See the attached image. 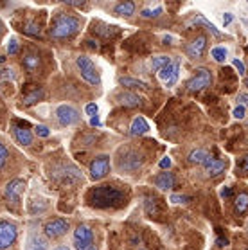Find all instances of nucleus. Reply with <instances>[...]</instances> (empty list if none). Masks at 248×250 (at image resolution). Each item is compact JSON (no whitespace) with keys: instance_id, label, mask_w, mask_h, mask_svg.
<instances>
[{"instance_id":"obj_51","label":"nucleus","mask_w":248,"mask_h":250,"mask_svg":"<svg viewBox=\"0 0 248 250\" xmlns=\"http://www.w3.org/2000/svg\"><path fill=\"white\" fill-rule=\"evenodd\" d=\"M247 250H248V249H247Z\"/></svg>"},{"instance_id":"obj_38","label":"nucleus","mask_w":248,"mask_h":250,"mask_svg":"<svg viewBox=\"0 0 248 250\" xmlns=\"http://www.w3.org/2000/svg\"><path fill=\"white\" fill-rule=\"evenodd\" d=\"M85 110H86V114L90 115V119H92V117H96V115H97V110H99V108H97L96 103H90V104H86Z\"/></svg>"},{"instance_id":"obj_24","label":"nucleus","mask_w":248,"mask_h":250,"mask_svg":"<svg viewBox=\"0 0 248 250\" xmlns=\"http://www.w3.org/2000/svg\"><path fill=\"white\" fill-rule=\"evenodd\" d=\"M115 15H119V17H131L133 13H135V4L133 2H121V4H117L115 6Z\"/></svg>"},{"instance_id":"obj_31","label":"nucleus","mask_w":248,"mask_h":250,"mask_svg":"<svg viewBox=\"0 0 248 250\" xmlns=\"http://www.w3.org/2000/svg\"><path fill=\"white\" fill-rule=\"evenodd\" d=\"M23 33L25 34H33V36H40L41 34V31H40V25H36V23H27L25 27H23Z\"/></svg>"},{"instance_id":"obj_19","label":"nucleus","mask_w":248,"mask_h":250,"mask_svg":"<svg viewBox=\"0 0 248 250\" xmlns=\"http://www.w3.org/2000/svg\"><path fill=\"white\" fill-rule=\"evenodd\" d=\"M209 159H210L209 151H207V149H202V148L192 149L191 153H189V157H187V160H189L191 164H200V166H205Z\"/></svg>"},{"instance_id":"obj_34","label":"nucleus","mask_w":248,"mask_h":250,"mask_svg":"<svg viewBox=\"0 0 248 250\" xmlns=\"http://www.w3.org/2000/svg\"><path fill=\"white\" fill-rule=\"evenodd\" d=\"M7 157H9V153H7V149H6V146L0 142V169L6 166V162H7Z\"/></svg>"},{"instance_id":"obj_37","label":"nucleus","mask_w":248,"mask_h":250,"mask_svg":"<svg viewBox=\"0 0 248 250\" xmlns=\"http://www.w3.org/2000/svg\"><path fill=\"white\" fill-rule=\"evenodd\" d=\"M34 130H36V133H38L40 137H49V135H51L49 128H47V126H43V125H38L36 128H34Z\"/></svg>"},{"instance_id":"obj_48","label":"nucleus","mask_w":248,"mask_h":250,"mask_svg":"<svg viewBox=\"0 0 248 250\" xmlns=\"http://www.w3.org/2000/svg\"><path fill=\"white\" fill-rule=\"evenodd\" d=\"M245 85H247V86H248V78H245Z\"/></svg>"},{"instance_id":"obj_40","label":"nucleus","mask_w":248,"mask_h":250,"mask_svg":"<svg viewBox=\"0 0 248 250\" xmlns=\"http://www.w3.org/2000/svg\"><path fill=\"white\" fill-rule=\"evenodd\" d=\"M237 101H239V104H241V106H245V108H247V106H248V94H239V96H237Z\"/></svg>"},{"instance_id":"obj_12","label":"nucleus","mask_w":248,"mask_h":250,"mask_svg":"<svg viewBox=\"0 0 248 250\" xmlns=\"http://www.w3.org/2000/svg\"><path fill=\"white\" fill-rule=\"evenodd\" d=\"M205 49H207V36H205V34H200V36H196V38L187 45L186 52H187V56L192 58V60H200V58L205 54Z\"/></svg>"},{"instance_id":"obj_14","label":"nucleus","mask_w":248,"mask_h":250,"mask_svg":"<svg viewBox=\"0 0 248 250\" xmlns=\"http://www.w3.org/2000/svg\"><path fill=\"white\" fill-rule=\"evenodd\" d=\"M225 167H227V160H223V159H212V157L207 160V164L203 166V169H205V175H207V176H218V175H221V173L225 171Z\"/></svg>"},{"instance_id":"obj_46","label":"nucleus","mask_w":248,"mask_h":250,"mask_svg":"<svg viewBox=\"0 0 248 250\" xmlns=\"http://www.w3.org/2000/svg\"><path fill=\"white\" fill-rule=\"evenodd\" d=\"M230 194H232L230 189H223V193H221V196H230Z\"/></svg>"},{"instance_id":"obj_21","label":"nucleus","mask_w":248,"mask_h":250,"mask_svg":"<svg viewBox=\"0 0 248 250\" xmlns=\"http://www.w3.org/2000/svg\"><path fill=\"white\" fill-rule=\"evenodd\" d=\"M147 131H149V125L146 123V119H144V117H135L133 123H131V126H130L131 135L133 137L144 135V133H147Z\"/></svg>"},{"instance_id":"obj_10","label":"nucleus","mask_w":248,"mask_h":250,"mask_svg":"<svg viewBox=\"0 0 248 250\" xmlns=\"http://www.w3.org/2000/svg\"><path fill=\"white\" fill-rule=\"evenodd\" d=\"M178 72H180V63L171 62L167 67L158 70V80L162 81L165 86H175L176 81H178Z\"/></svg>"},{"instance_id":"obj_1","label":"nucleus","mask_w":248,"mask_h":250,"mask_svg":"<svg viewBox=\"0 0 248 250\" xmlns=\"http://www.w3.org/2000/svg\"><path fill=\"white\" fill-rule=\"evenodd\" d=\"M88 202L97 209H110V207H119L124 202V191L117 186L103 184L97 186L88 193Z\"/></svg>"},{"instance_id":"obj_32","label":"nucleus","mask_w":248,"mask_h":250,"mask_svg":"<svg viewBox=\"0 0 248 250\" xmlns=\"http://www.w3.org/2000/svg\"><path fill=\"white\" fill-rule=\"evenodd\" d=\"M158 15H162V7L160 6L153 7V9H144V11H142V17L144 18H155V17H158Z\"/></svg>"},{"instance_id":"obj_13","label":"nucleus","mask_w":248,"mask_h":250,"mask_svg":"<svg viewBox=\"0 0 248 250\" xmlns=\"http://www.w3.org/2000/svg\"><path fill=\"white\" fill-rule=\"evenodd\" d=\"M52 178L54 180H60V182L63 184H74L78 182L79 178H81V173H79L74 166H67V167H62L60 171H54V173H51Z\"/></svg>"},{"instance_id":"obj_36","label":"nucleus","mask_w":248,"mask_h":250,"mask_svg":"<svg viewBox=\"0 0 248 250\" xmlns=\"http://www.w3.org/2000/svg\"><path fill=\"white\" fill-rule=\"evenodd\" d=\"M74 245H76V250H97L94 243H79V241H76Z\"/></svg>"},{"instance_id":"obj_42","label":"nucleus","mask_w":248,"mask_h":250,"mask_svg":"<svg viewBox=\"0 0 248 250\" xmlns=\"http://www.w3.org/2000/svg\"><path fill=\"white\" fill-rule=\"evenodd\" d=\"M160 167H162V169H169V167H171V159H169V157H165L164 160H160Z\"/></svg>"},{"instance_id":"obj_41","label":"nucleus","mask_w":248,"mask_h":250,"mask_svg":"<svg viewBox=\"0 0 248 250\" xmlns=\"http://www.w3.org/2000/svg\"><path fill=\"white\" fill-rule=\"evenodd\" d=\"M234 67L239 70V74H245V70H247V68H245V63H243L241 60H234Z\"/></svg>"},{"instance_id":"obj_11","label":"nucleus","mask_w":248,"mask_h":250,"mask_svg":"<svg viewBox=\"0 0 248 250\" xmlns=\"http://www.w3.org/2000/svg\"><path fill=\"white\" fill-rule=\"evenodd\" d=\"M68 230V222L65 218H54L51 222L45 223V227H43V232H45L47 238H60L63 234Z\"/></svg>"},{"instance_id":"obj_4","label":"nucleus","mask_w":248,"mask_h":250,"mask_svg":"<svg viewBox=\"0 0 248 250\" xmlns=\"http://www.w3.org/2000/svg\"><path fill=\"white\" fill-rule=\"evenodd\" d=\"M76 63H78V68H79V72H81V78H83L86 83H90V85H94V86L101 85L99 70H97V67L94 65V62H92L90 58L79 56L78 60H76Z\"/></svg>"},{"instance_id":"obj_43","label":"nucleus","mask_w":248,"mask_h":250,"mask_svg":"<svg viewBox=\"0 0 248 250\" xmlns=\"http://www.w3.org/2000/svg\"><path fill=\"white\" fill-rule=\"evenodd\" d=\"M232 20H234V17H232L230 13H225V17H223V23H225V25H228Z\"/></svg>"},{"instance_id":"obj_25","label":"nucleus","mask_w":248,"mask_h":250,"mask_svg":"<svg viewBox=\"0 0 248 250\" xmlns=\"http://www.w3.org/2000/svg\"><path fill=\"white\" fill-rule=\"evenodd\" d=\"M119 83L123 86H128V88H141V90H146L147 88V83H144V81H141V80H135V78H119Z\"/></svg>"},{"instance_id":"obj_17","label":"nucleus","mask_w":248,"mask_h":250,"mask_svg":"<svg viewBox=\"0 0 248 250\" xmlns=\"http://www.w3.org/2000/svg\"><path fill=\"white\" fill-rule=\"evenodd\" d=\"M117 99L121 104L128 106V108H135V106H141L142 104V99L137 94H133V92H123V94L117 96Z\"/></svg>"},{"instance_id":"obj_27","label":"nucleus","mask_w":248,"mask_h":250,"mask_svg":"<svg viewBox=\"0 0 248 250\" xmlns=\"http://www.w3.org/2000/svg\"><path fill=\"white\" fill-rule=\"evenodd\" d=\"M192 22H194V23H203V25H205V27L209 29L210 33L214 34L216 38H221V33H220V31H218V29H216V25H214V23H210L209 20H205V18H203L202 15H196V17H194V20H192Z\"/></svg>"},{"instance_id":"obj_5","label":"nucleus","mask_w":248,"mask_h":250,"mask_svg":"<svg viewBox=\"0 0 248 250\" xmlns=\"http://www.w3.org/2000/svg\"><path fill=\"white\" fill-rule=\"evenodd\" d=\"M212 83V72H210L209 68H198L196 74L192 76L189 83H187V90L189 92H200L203 88H207V86Z\"/></svg>"},{"instance_id":"obj_50","label":"nucleus","mask_w":248,"mask_h":250,"mask_svg":"<svg viewBox=\"0 0 248 250\" xmlns=\"http://www.w3.org/2000/svg\"><path fill=\"white\" fill-rule=\"evenodd\" d=\"M247 125H248V123H247Z\"/></svg>"},{"instance_id":"obj_47","label":"nucleus","mask_w":248,"mask_h":250,"mask_svg":"<svg viewBox=\"0 0 248 250\" xmlns=\"http://www.w3.org/2000/svg\"><path fill=\"white\" fill-rule=\"evenodd\" d=\"M52 250H70V249L65 247V245H60V247H56V249H52Z\"/></svg>"},{"instance_id":"obj_2","label":"nucleus","mask_w":248,"mask_h":250,"mask_svg":"<svg viewBox=\"0 0 248 250\" xmlns=\"http://www.w3.org/2000/svg\"><path fill=\"white\" fill-rule=\"evenodd\" d=\"M79 29V20L72 15H67V13H60L54 17L51 23V29L49 33L54 40H67L70 36L78 33Z\"/></svg>"},{"instance_id":"obj_35","label":"nucleus","mask_w":248,"mask_h":250,"mask_svg":"<svg viewBox=\"0 0 248 250\" xmlns=\"http://www.w3.org/2000/svg\"><path fill=\"white\" fill-rule=\"evenodd\" d=\"M232 114H234V117H236V119H243V117L247 115V108H245V106H241V104H237Z\"/></svg>"},{"instance_id":"obj_23","label":"nucleus","mask_w":248,"mask_h":250,"mask_svg":"<svg viewBox=\"0 0 248 250\" xmlns=\"http://www.w3.org/2000/svg\"><path fill=\"white\" fill-rule=\"evenodd\" d=\"M23 68L29 70V72H34V70H38L40 67V56L36 52H27L25 56H23Z\"/></svg>"},{"instance_id":"obj_15","label":"nucleus","mask_w":248,"mask_h":250,"mask_svg":"<svg viewBox=\"0 0 248 250\" xmlns=\"http://www.w3.org/2000/svg\"><path fill=\"white\" fill-rule=\"evenodd\" d=\"M74 241L79 243H94V230L88 225H78L74 230Z\"/></svg>"},{"instance_id":"obj_45","label":"nucleus","mask_w":248,"mask_h":250,"mask_svg":"<svg viewBox=\"0 0 248 250\" xmlns=\"http://www.w3.org/2000/svg\"><path fill=\"white\" fill-rule=\"evenodd\" d=\"M86 43H88V47H92V49H97V47H99L97 45V42H94V40H88Z\"/></svg>"},{"instance_id":"obj_44","label":"nucleus","mask_w":248,"mask_h":250,"mask_svg":"<svg viewBox=\"0 0 248 250\" xmlns=\"http://www.w3.org/2000/svg\"><path fill=\"white\" fill-rule=\"evenodd\" d=\"M90 125H92V126H99V125H101V123H99V119H97V115L90 119Z\"/></svg>"},{"instance_id":"obj_3","label":"nucleus","mask_w":248,"mask_h":250,"mask_svg":"<svg viewBox=\"0 0 248 250\" xmlns=\"http://www.w3.org/2000/svg\"><path fill=\"white\" fill-rule=\"evenodd\" d=\"M142 164H144V155L139 153L137 149H124L117 160L119 169L124 173H135L137 169H141Z\"/></svg>"},{"instance_id":"obj_8","label":"nucleus","mask_w":248,"mask_h":250,"mask_svg":"<svg viewBox=\"0 0 248 250\" xmlns=\"http://www.w3.org/2000/svg\"><path fill=\"white\" fill-rule=\"evenodd\" d=\"M56 119L62 126H72L79 121V112L70 104H60L56 108Z\"/></svg>"},{"instance_id":"obj_7","label":"nucleus","mask_w":248,"mask_h":250,"mask_svg":"<svg viewBox=\"0 0 248 250\" xmlns=\"http://www.w3.org/2000/svg\"><path fill=\"white\" fill-rule=\"evenodd\" d=\"M18 236L17 225H13L9 222H0V250L9 249Z\"/></svg>"},{"instance_id":"obj_49","label":"nucleus","mask_w":248,"mask_h":250,"mask_svg":"<svg viewBox=\"0 0 248 250\" xmlns=\"http://www.w3.org/2000/svg\"><path fill=\"white\" fill-rule=\"evenodd\" d=\"M245 229H247V234H248V222H247V227H245Z\"/></svg>"},{"instance_id":"obj_39","label":"nucleus","mask_w":248,"mask_h":250,"mask_svg":"<svg viewBox=\"0 0 248 250\" xmlns=\"http://www.w3.org/2000/svg\"><path fill=\"white\" fill-rule=\"evenodd\" d=\"M171 202H173V204H187V202H189V196H180V194H173V196H171Z\"/></svg>"},{"instance_id":"obj_26","label":"nucleus","mask_w":248,"mask_h":250,"mask_svg":"<svg viewBox=\"0 0 248 250\" xmlns=\"http://www.w3.org/2000/svg\"><path fill=\"white\" fill-rule=\"evenodd\" d=\"M43 97H45V90H43V88H38V90L31 92L29 96L23 97V104H25V106H31V104H34V103L41 101Z\"/></svg>"},{"instance_id":"obj_16","label":"nucleus","mask_w":248,"mask_h":250,"mask_svg":"<svg viewBox=\"0 0 248 250\" xmlns=\"http://www.w3.org/2000/svg\"><path fill=\"white\" fill-rule=\"evenodd\" d=\"M155 186L162 191H167V189L175 188V175L169 173V171H164L160 175L155 178Z\"/></svg>"},{"instance_id":"obj_22","label":"nucleus","mask_w":248,"mask_h":250,"mask_svg":"<svg viewBox=\"0 0 248 250\" xmlns=\"http://www.w3.org/2000/svg\"><path fill=\"white\" fill-rule=\"evenodd\" d=\"M15 139H17L22 146H31V144H33V133H31L27 128L15 126Z\"/></svg>"},{"instance_id":"obj_9","label":"nucleus","mask_w":248,"mask_h":250,"mask_svg":"<svg viewBox=\"0 0 248 250\" xmlns=\"http://www.w3.org/2000/svg\"><path fill=\"white\" fill-rule=\"evenodd\" d=\"M110 171V157L108 155H99L97 159L90 162V176L94 180H101Z\"/></svg>"},{"instance_id":"obj_20","label":"nucleus","mask_w":248,"mask_h":250,"mask_svg":"<svg viewBox=\"0 0 248 250\" xmlns=\"http://www.w3.org/2000/svg\"><path fill=\"white\" fill-rule=\"evenodd\" d=\"M234 212L237 216H241L245 212H248V193L247 191H241L237 194L236 200H234Z\"/></svg>"},{"instance_id":"obj_33","label":"nucleus","mask_w":248,"mask_h":250,"mask_svg":"<svg viewBox=\"0 0 248 250\" xmlns=\"http://www.w3.org/2000/svg\"><path fill=\"white\" fill-rule=\"evenodd\" d=\"M20 51V45H18V40L17 38H11V40H9V43H7V52H9V54H17V52Z\"/></svg>"},{"instance_id":"obj_6","label":"nucleus","mask_w":248,"mask_h":250,"mask_svg":"<svg viewBox=\"0 0 248 250\" xmlns=\"http://www.w3.org/2000/svg\"><path fill=\"white\" fill-rule=\"evenodd\" d=\"M23 191H25V182H23L22 178H15V180H11V182L6 186L4 194H6V198L9 204L18 205L20 204V200H22Z\"/></svg>"},{"instance_id":"obj_30","label":"nucleus","mask_w":248,"mask_h":250,"mask_svg":"<svg viewBox=\"0 0 248 250\" xmlns=\"http://www.w3.org/2000/svg\"><path fill=\"white\" fill-rule=\"evenodd\" d=\"M237 175H248V155H245V157H241V160H239V164H237Z\"/></svg>"},{"instance_id":"obj_18","label":"nucleus","mask_w":248,"mask_h":250,"mask_svg":"<svg viewBox=\"0 0 248 250\" xmlns=\"http://www.w3.org/2000/svg\"><path fill=\"white\" fill-rule=\"evenodd\" d=\"M47 249H49L47 239L38 236V234H31L27 243H25V250H47Z\"/></svg>"},{"instance_id":"obj_29","label":"nucleus","mask_w":248,"mask_h":250,"mask_svg":"<svg viewBox=\"0 0 248 250\" xmlns=\"http://www.w3.org/2000/svg\"><path fill=\"white\" fill-rule=\"evenodd\" d=\"M210 56L214 58L216 62H225L227 60V49L225 47H214L212 51H210Z\"/></svg>"},{"instance_id":"obj_28","label":"nucleus","mask_w":248,"mask_h":250,"mask_svg":"<svg viewBox=\"0 0 248 250\" xmlns=\"http://www.w3.org/2000/svg\"><path fill=\"white\" fill-rule=\"evenodd\" d=\"M171 63V58L169 56H155L153 58V62H151V65H153V68H155V70H162L164 67H167V65H169Z\"/></svg>"}]
</instances>
